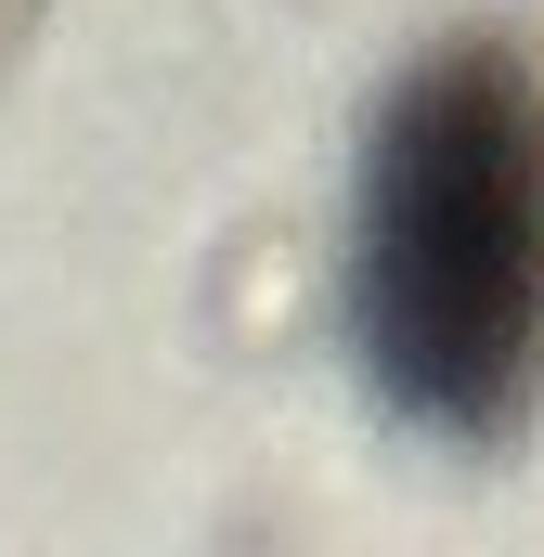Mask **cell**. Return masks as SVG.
I'll return each mask as SVG.
<instances>
[{"label":"cell","mask_w":544,"mask_h":557,"mask_svg":"<svg viewBox=\"0 0 544 557\" xmlns=\"http://www.w3.org/2000/svg\"><path fill=\"white\" fill-rule=\"evenodd\" d=\"M532 285H544V221H532V169L519 131L480 78L428 91L390 143L376 182V311H390V363L428 376L441 403H493V376L532 337Z\"/></svg>","instance_id":"cell-1"}]
</instances>
